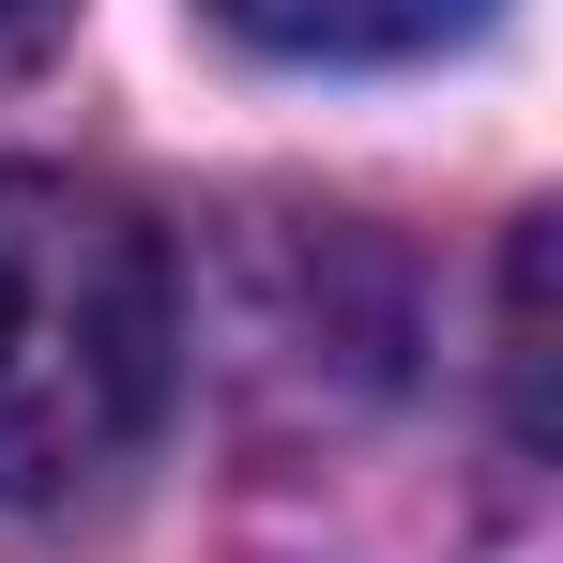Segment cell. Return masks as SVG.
<instances>
[{
  "label": "cell",
  "instance_id": "1",
  "mask_svg": "<svg viewBox=\"0 0 563 563\" xmlns=\"http://www.w3.org/2000/svg\"><path fill=\"white\" fill-rule=\"evenodd\" d=\"M184 366L168 229L122 184L0 168V503H77L153 442Z\"/></svg>",
  "mask_w": 563,
  "mask_h": 563
},
{
  "label": "cell",
  "instance_id": "2",
  "mask_svg": "<svg viewBox=\"0 0 563 563\" xmlns=\"http://www.w3.org/2000/svg\"><path fill=\"white\" fill-rule=\"evenodd\" d=\"M244 46H275V62H427V46H457L487 0H213Z\"/></svg>",
  "mask_w": 563,
  "mask_h": 563
},
{
  "label": "cell",
  "instance_id": "3",
  "mask_svg": "<svg viewBox=\"0 0 563 563\" xmlns=\"http://www.w3.org/2000/svg\"><path fill=\"white\" fill-rule=\"evenodd\" d=\"M503 380H518V442H549V213H518L503 244Z\"/></svg>",
  "mask_w": 563,
  "mask_h": 563
},
{
  "label": "cell",
  "instance_id": "4",
  "mask_svg": "<svg viewBox=\"0 0 563 563\" xmlns=\"http://www.w3.org/2000/svg\"><path fill=\"white\" fill-rule=\"evenodd\" d=\"M62 31H77V0H0V77H31Z\"/></svg>",
  "mask_w": 563,
  "mask_h": 563
}]
</instances>
